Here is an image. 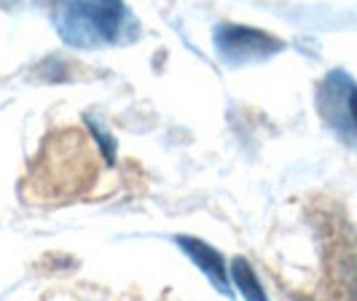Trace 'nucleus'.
Instances as JSON below:
<instances>
[{
    "label": "nucleus",
    "mask_w": 357,
    "mask_h": 301,
    "mask_svg": "<svg viewBox=\"0 0 357 301\" xmlns=\"http://www.w3.org/2000/svg\"><path fill=\"white\" fill-rule=\"evenodd\" d=\"M349 288H352V301H357V274L349 280Z\"/></svg>",
    "instance_id": "6e6552de"
},
{
    "label": "nucleus",
    "mask_w": 357,
    "mask_h": 301,
    "mask_svg": "<svg viewBox=\"0 0 357 301\" xmlns=\"http://www.w3.org/2000/svg\"><path fill=\"white\" fill-rule=\"evenodd\" d=\"M347 116H349V129H352V142H357V87L349 91L347 100Z\"/></svg>",
    "instance_id": "0eeeda50"
},
{
    "label": "nucleus",
    "mask_w": 357,
    "mask_h": 301,
    "mask_svg": "<svg viewBox=\"0 0 357 301\" xmlns=\"http://www.w3.org/2000/svg\"><path fill=\"white\" fill-rule=\"evenodd\" d=\"M56 36L75 49L126 46L140 38V22L124 3H62L54 6Z\"/></svg>",
    "instance_id": "f257e3e1"
},
{
    "label": "nucleus",
    "mask_w": 357,
    "mask_h": 301,
    "mask_svg": "<svg viewBox=\"0 0 357 301\" xmlns=\"http://www.w3.org/2000/svg\"><path fill=\"white\" fill-rule=\"evenodd\" d=\"M229 277H231L234 288L245 296V301H268L266 291H264V285L258 280V274H255V269L250 266L248 258H242V256H236L229 266Z\"/></svg>",
    "instance_id": "39448f33"
},
{
    "label": "nucleus",
    "mask_w": 357,
    "mask_h": 301,
    "mask_svg": "<svg viewBox=\"0 0 357 301\" xmlns=\"http://www.w3.org/2000/svg\"><path fill=\"white\" fill-rule=\"evenodd\" d=\"M213 43L218 57L234 68H242L250 62H264V59L285 49V41L268 36L264 30H255L248 24H231V22L215 24Z\"/></svg>",
    "instance_id": "f03ea898"
},
{
    "label": "nucleus",
    "mask_w": 357,
    "mask_h": 301,
    "mask_svg": "<svg viewBox=\"0 0 357 301\" xmlns=\"http://www.w3.org/2000/svg\"><path fill=\"white\" fill-rule=\"evenodd\" d=\"M352 89H355V81H352L349 73L331 71L325 75V81L320 84V91H317L320 116L347 142H352V129H349V116H347V100H349Z\"/></svg>",
    "instance_id": "7ed1b4c3"
},
{
    "label": "nucleus",
    "mask_w": 357,
    "mask_h": 301,
    "mask_svg": "<svg viewBox=\"0 0 357 301\" xmlns=\"http://www.w3.org/2000/svg\"><path fill=\"white\" fill-rule=\"evenodd\" d=\"M175 245H178V248L183 250V256L207 277V283L213 285L220 296L234 299L231 277H229L226 258L220 256V250L213 248V245H207V242L199 240V237H188V234H178V237H175Z\"/></svg>",
    "instance_id": "20e7f679"
},
{
    "label": "nucleus",
    "mask_w": 357,
    "mask_h": 301,
    "mask_svg": "<svg viewBox=\"0 0 357 301\" xmlns=\"http://www.w3.org/2000/svg\"><path fill=\"white\" fill-rule=\"evenodd\" d=\"M84 122H86V126H89V135L94 138V142H97V148H100V154H102L105 164L110 167V164L116 161V138L110 135L107 124L97 116V113H86Z\"/></svg>",
    "instance_id": "423d86ee"
}]
</instances>
